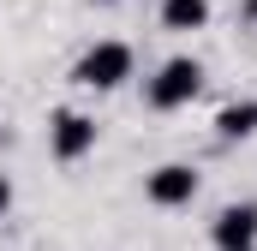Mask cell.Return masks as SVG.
I'll return each mask as SVG.
<instances>
[{
    "label": "cell",
    "mask_w": 257,
    "mask_h": 251,
    "mask_svg": "<svg viewBox=\"0 0 257 251\" xmlns=\"http://www.w3.org/2000/svg\"><path fill=\"white\" fill-rule=\"evenodd\" d=\"M197 191H203V174H197L192 162H162V168L144 174V197L156 209H186Z\"/></svg>",
    "instance_id": "obj_3"
},
{
    "label": "cell",
    "mask_w": 257,
    "mask_h": 251,
    "mask_svg": "<svg viewBox=\"0 0 257 251\" xmlns=\"http://www.w3.org/2000/svg\"><path fill=\"white\" fill-rule=\"evenodd\" d=\"M209 0H162V30H174V36H192L209 24Z\"/></svg>",
    "instance_id": "obj_6"
},
{
    "label": "cell",
    "mask_w": 257,
    "mask_h": 251,
    "mask_svg": "<svg viewBox=\"0 0 257 251\" xmlns=\"http://www.w3.org/2000/svg\"><path fill=\"white\" fill-rule=\"evenodd\" d=\"M245 24H257V0H245Z\"/></svg>",
    "instance_id": "obj_9"
},
{
    "label": "cell",
    "mask_w": 257,
    "mask_h": 251,
    "mask_svg": "<svg viewBox=\"0 0 257 251\" xmlns=\"http://www.w3.org/2000/svg\"><path fill=\"white\" fill-rule=\"evenodd\" d=\"M209 245L215 251H257V203H227V209H215Z\"/></svg>",
    "instance_id": "obj_5"
},
{
    "label": "cell",
    "mask_w": 257,
    "mask_h": 251,
    "mask_svg": "<svg viewBox=\"0 0 257 251\" xmlns=\"http://www.w3.org/2000/svg\"><path fill=\"white\" fill-rule=\"evenodd\" d=\"M6 209H12V180L0 174V215H6Z\"/></svg>",
    "instance_id": "obj_8"
},
{
    "label": "cell",
    "mask_w": 257,
    "mask_h": 251,
    "mask_svg": "<svg viewBox=\"0 0 257 251\" xmlns=\"http://www.w3.org/2000/svg\"><path fill=\"white\" fill-rule=\"evenodd\" d=\"M203 96V60L197 54H174V60L156 66V78L144 84V102L156 108V114H174V108H186Z\"/></svg>",
    "instance_id": "obj_1"
},
{
    "label": "cell",
    "mask_w": 257,
    "mask_h": 251,
    "mask_svg": "<svg viewBox=\"0 0 257 251\" xmlns=\"http://www.w3.org/2000/svg\"><path fill=\"white\" fill-rule=\"evenodd\" d=\"M215 138H221V144H245V138H257V102H227V108L215 114Z\"/></svg>",
    "instance_id": "obj_7"
},
{
    "label": "cell",
    "mask_w": 257,
    "mask_h": 251,
    "mask_svg": "<svg viewBox=\"0 0 257 251\" xmlns=\"http://www.w3.org/2000/svg\"><path fill=\"white\" fill-rule=\"evenodd\" d=\"M132 66H138V54H132V42H90L84 54H78V66H72V84L78 90H96V96H108V90H120L132 78Z\"/></svg>",
    "instance_id": "obj_2"
},
{
    "label": "cell",
    "mask_w": 257,
    "mask_h": 251,
    "mask_svg": "<svg viewBox=\"0 0 257 251\" xmlns=\"http://www.w3.org/2000/svg\"><path fill=\"white\" fill-rule=\"evenodd\" d=\"M48 150H54V162H84L96 150V120L78 114V108H60L48 120Z\"/></svg>",
    "instance_id": "obj_4"
}]
</instances>
